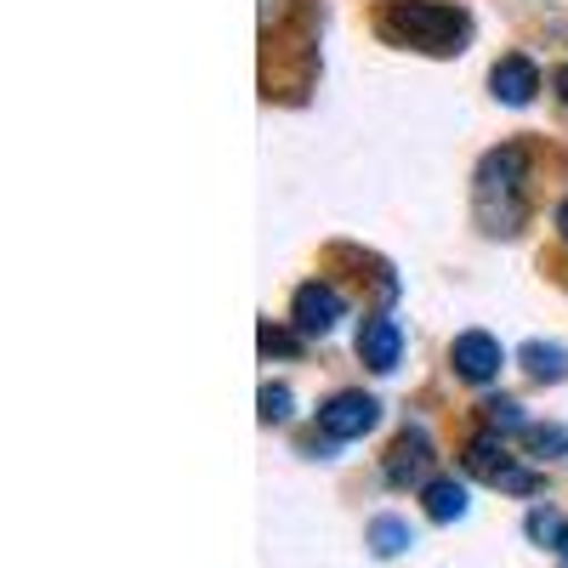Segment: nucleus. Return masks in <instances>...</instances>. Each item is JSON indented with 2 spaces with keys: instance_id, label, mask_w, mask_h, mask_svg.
Wrapping results in <instances>:
<instances>
[{
  "instance_id": "nucleus-18",
  "label": "nucleus",
  "mask_w": 568,
  "mask_h": 568,
  "mask_svg": "<svg viewBox=\"0 0 568 568\" xmlns=\"http://www.w3.org/2000/svg\"><path fill=\"white\" fill-rule=\"evenodd\" d=\"M551 85H557V98H562V103H568V63H562V69H557V74H551Z\"/></svg>"
},
{
  "instance_id": "nucleus-14",
  "label": "nucleus",
  "mask_w": 568,
  "mask_h": 568,
  "mask_svg": "<svg viewBox=\"0 0 568 568\" xmlns=\"http://www.w3.org/2000/svg\"><path fill=\"white\" fill-rule=\"evenodd\" d=\"M524 535H529L535 546H551V551H557V546H562V535H568V524H562V517H557L551 506H535V511L524 517Z\"/></svg>"
},
{
  "instance_id": "nucleus-5",
  "label": "nucleus",
  "mask_w": 568,
  "mask_h": 568,
  "mask_svg": "<svg viewBox=\"0 0 568 568\" xmlns=\"http://www.w3.org/2000/svg\"><path fill=\"white\" fill-rule=\"evenodd\" d=\"M342 313H347L342 291H336V284H318V278H307L302 291H296V302H291V324H296V336H329Z\"/></svg>"
},
{
  "instance_id": "nucleus-4",
  "label": "nucleus",
  "mask_w": 568,
  "mask_h": 568,
  "mask_svg": "<svg viewBox=\"0 0 568 568\" xmlns=\"http://www.w3.org/2000/svg\"><path fill=\"white\" fill-rule=\"evenodd\" d=\"M375 420H382V404H375L369 393H336L318 409V433L329 444H347V438H364Z\"/></svg>"
},
{
  "instance_id": "nucleus-8",
  "label": "nucleus",
  "mask_w": 568,
  "mask_h": 568,
  "mask_svg": "<svg viewBox=\"0 0 568 568\" xmlns=\"http://www.w3.org/2000/svg\"><path fill=\"white\" fill-rule=\"evenodd\" d=\"M489 85H495V98L506 103V109H529L535 103V91H540V69L529 63V58H500L495 69H489Z\"/></svg>"
},
{
  "instance_id": "nucleus-2",
  "label": "nucleus",
  "mask_w": 568,
  "mask_h": 568,
  "mask_svg": "<svg viewBox=\"0 0 568 568\" xmlns=\"http://www.w3.org/2000/svg\"><path fill=\"white\" fill-rule=\"evenodd\" d=\"M466 471L484 478V484H495V489H506V495H535L540 489V478L529 466H517V455L500 438H471L466 444Z\"/></svg>"
},
{
  "instance_id": "nucleus-9",
  "label": "nucleus",
  "mask_w": 568,
  "mask_h": 568,
  "mask_svg": "<svg viewBox=\"0 0 568 568\" xmlns=\"http://www.w3.org/2000/svg\"><path fill=\"white\" fill-rule=\"evenodd\" d=\"M426 466H433V438L420 433V426H404L393 455H387V484H420L426 478Z\"/></svg>"
},
{
  "instance_id": "nucleus-15",
  "label": "nucleus",
  "mask_w": 568,
  "mask_h": 568,
  "mask_svg": "<svg viewBox=\"0 0 568 568\" xmlns=\"http://www.w3.org/2000/svg\"><path fill=\"white\" fill-rule=\"evenodd\" d=\"M262 420L267 426H278V420H291V387H262Z\"/></svg>"
},
{
  "instance_id": "nucleus-20",
  "label": "nucleus",
  "mask_w": 568,
  "mask_h": 568,
  "mask_svg": "<svg viewBox=\"0 0 568 568\" xmlns=\"http://www.w3.org/2000/svg\"><path fill=\"white\" fill-rule=\"evenodd\" d=\"M557 557H562V568H568V535H562V546H557Z\"/></svg>"
},
{
  "instance_id": "nucleus-10",
  "label": "nucleus",
  "mask_w": 568,
  "mask_h": 568,
  "mask_svg": "<svg viewBox=\"0 0 568 568\" xmlns=\"http://www.w3.org/2000/svg\"><path fill=\"white\" fill-rule=\"evenodd\" d=\"M420 506H426V517H433V524H455V517H466V484L433 478V484L420 489Z\"/></svg>"
},
{
  "instance_id": "nucleus-3",
  "label": "nucleus",
  "mask_w": 568,
  "mask_h": 568,
  "mask_svg": "<svg viewBox=\"0 0 568 568\" xmlns=\"http://www.w3.org/2000/svg\"><path fill=\"white\" fill-rule=\"evenodd\" d=\"M517 187H524V149H495L484 165H478V216L495 211V200L506 205L511 227L517 216H524V205H517Z\"/></svg>"
},
{
  "instance_id": "nucleus-6",
  "label": "nucleus",
  "mask_w": 568,
  "mask_h": 568,
  "mask_svg": "<svg viewBox=\"0 0 568 568\" xmlns=\"http://www.w3.org/2000/svg\"><path fill=\"white\" fill-rule=\"evenodd\" d=\"M449 364H455L460 382H495L506 353H500V342L489 336V329H466V336H455V347H449Z\"/></svg>"
},
{
  "instance_id": "nucleus-13",
  "label": "nucleus",
  "mask_w": 568,
  "mask_h": 568,
  "mask_svg": "<svg viewBox=\"0 0 568 568\" xmlns=\"http://www.w3.org/2000/svg\"><path fill=\"white\" fill-rule=\"evenodd\" d=\"M484 426L489 433H529V420H524V404H511V398H484Z\"/></svg>"
},
{
  "instance_id": "nucleus-16",
  "label": "nucleus",
  "mask_w": 568,
  "mask_h": 568,
  "mask_svg": "<svg viewBox=\"0 0 568 568\" xmlns=\"http://www.w3.org/2000/svg\"><path fill=\"white\" fill-rule=\"evenodd\" d=\"M529 444L540 449V455H568V433H562V426H529Z\"/></svg>"
},
{
  "instance_id": "nucleus-12",
  "label": "nucleus",
  "mask_w": 568,
  "mask_h": 568,
  "mask_svg": "<svg viewBox=\"0 0 568 568\" xmlns=\"http://www.w3.org/2000/svg\"><path fill=\"white\" fill-rule=\"evenodd\" d=\"M369 546H375V557H398V551L415 546V529L404 524V517H375V524H369Z\"/></svg>"
},
{
  "instance_id": "nucleus-7",
  "label": "nucleus",
  "mask_w": 568,
  "mask_h": 568,
  "mask_svg": "<svg viewBox=\"0 0 568 568\" xmlns=\"http://www.w3.org/2000/svg\"><path fill=\"white\" fill-rule=\"evenodd\" d=\"M358 358H364L375 375H393L398 358H404V329H398V318L369 313V318L358 324Z\"/></svg>"
},
{
  "instance_id": "nucleus-1",
  "label": "nucleus",
  "mask_w": 568,
  "mask_h": 568,
  "mask_svg": "<svg viewBox=\"0 0 568 568\" xmlns=\"http://www.w3.org/2000/svg\"><path fill=\"white\" fill-rule=\"evenodd\" d=\"M382 34L393 45H415V52H460L466 45V12L444 7V0H387Z\"/></svg>"
},
{
  "instance_id": "nucleus-17",
  "label": "nucleus",
  "mask_w": 568,
  "mask_h": 568,
  "mask_svg": "<svg viewBox=\"0 0 568 568\" xmlns=\"http://www.w3.org/2000/svg\"><path fill=\"white\" fill-rule=\"evenodd\" d=\"M262 353H296V336H291V329L262 324Z\"/></svg>"
},
{
  "instance_id": "nucleus-11",
  "label": "nucleus",
  "mask_w": 568,
  "mask_h": 568,
  "mask_svg": "<svg viewBox=\"0 0 568 568\" xmlns=\"http://www.w3.org/2000/svg\"><path fill=\"white\" fill-rule=\"evenodd\" d=\"M517 358H524V369L535 375V382H562V375H568V353L557 342H529Z\"/></svg>"
},
{
  "instance_id": "nucleus-19",
  "label": "nucleus",
  "mask_w": 568,
  "mask_h": 568,
  "mask_svg": "<svg viewBox=\"0 0 568 568\" xmlns=\"http://www.w3.org/2000/svg\"><path fill=\"white\" fill-rule=\"evenodd\" d=\"M557 233H562V245H568V200L557 205Z\"/></svg>"
}]
</instances>
